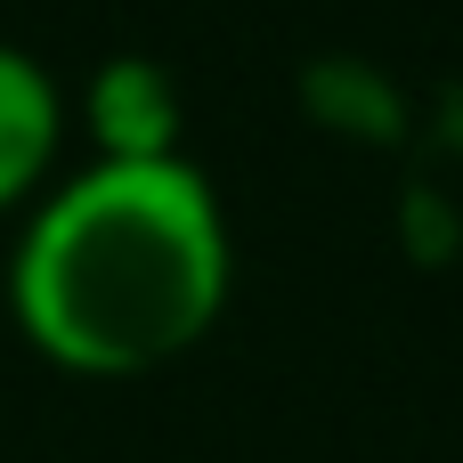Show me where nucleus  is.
I'll use <instances>...</instances> for the list:
<instances>
[{"instance_id": "1", "label": "nucleus", "mask_w": 463, "mask_h": 463, "mask_svg": "<svg viewBox=\"0 0 463 463\" xmlns=\"http://www.w3.org/2000/svg\"><path fill=\"white\" fill-rule=\"evenodd\" d=\"M236 293V236L195 155L57 171L8 252L16 334L73 383H138L187 358Z\"/></svg>"}, {"instance_id": "2", "label": "nucleus", "mask_w": 463, "mask_h": 463, "mask_svg": "<svg viewBox=\"0 0 463 463\" xmlns=\"http://www.w3.org/2000/svg\"><path fill=\"white\" fill-rule=\"evenodd\" d=\"M57 155H65V90L33 49L0 41V220L49 195Z\"/></svg>"}, {"instance_id": "3", "label": "nucleus", "mask_w": 463, "mask_h": 463, "mask_svg": "<svg viewBox=\"0 0 463 463\" xmlns=\"http://www.w3.org/2000/svg\"><path fill=\"white\" fill-rule=\"evenodd\" d=\"M81 122H90V155H106V163L187 155L179 146V90L155 57H106L81 90Z\"/></svg>"}]
</instances>
